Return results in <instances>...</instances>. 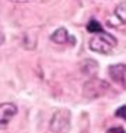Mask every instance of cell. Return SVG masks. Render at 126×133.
<instances>
[{
  "instance_id": "8992f818",
  "label": "cell",
  "mask_w": 126,
  "mask_h": 133,
  "mask_svg": "<svg viewBox=\"0 0 126 133\" xmlns=\"http://www.w3.org/2000/svg\"><path fill=\"white\" fill-rule=\"evenodd\" d=\"M51 41L56 44H66L69 43V39L71 38V35H69V32L66 31V28H59V29H56L53 34H51Z\"/></svg>"
},
{
  "instance_id": "4fadbf2b",
  "label": "cell",
  "mask_w": 126,
  "mask_h": 133,
  "mask_svg": "<svg viewBox=\"0 0 126 133\" xmlns=\"http://www.w3.org/2000/svg\"><path fill=\"white\" fill-rule=\"evenodd\" d=\"M10 2H15V3H27V2H31V0H10Z\"/></svg>"
},
{
  "instance_id": "7c38bea8",
  "label": "cell",
  "mask_w": 126,
  "mask_h": 133,
  "mask_svg": "<svg viewBox=\"0 0 126 133\" xmlns=\"http://www.w3.org/2000/svg\"><path fill=\"white\" fill-rule=\"evenodd\" d=\"M4 43V34H3V29L0 28V45Z\"/></svg>"
},
{
  "instance_id": "277c9868",
  "label": "cell",
  "mask_w": 126,
  "mask_h": 133,
  "mask_svg": "<svg viewBox=\"0 0 126 133\" xmlns=\"http://www.w3.org/2000/svg\"><path fill=\"white\" fill-rule=\"evenodd\" d=\"M16 113H18V107L13 102L0 104V129H6Z\"/></svg>"
},
{
  "instance_id": "30bf717a",
  "label": "cell",
  "mask_w": 126,
  "mask_h": 133,
  "mask_svg": "<svg viewBox=\"0 0 126 133\" xmlns=\"http://www.w3.org/2000/svg\"><path fill=\"white\" fill-rule=\"evenodd\" d=\"M116 117L126 120V105H122V107H119V108L116 110Z\"/></svg>"
},
{
  "instance_id": "ba28073f",
  "label": "cell",
  "mask_w": 126,
  "mask_h": 133,
  "mask_svg": "<svg viewBox=\"0 0 126 133\" xmlns=\"http://www.w3.org/2000/svg\"><path fill=\"white\" fill-rule=\"evenodd\" d=\"M114 15L119 18L120 22L126 24V2H120V3L116 6V9H114Z\"/></svg>"
},
{
  "instance_id": "5b68a950",
  "label": "cell",
  "mask_w": 126,
  "mask_h": 133,
  "mask_svg": "<svg viewBox=\"0 0 126 133\" xmlns=\"http://www.w3.org/2000/svg\"><path fill=\"white\" fill-rule=\"evenodd\" d=\"M109 75L113 79V82L126 89V64H113L109 67Z\"/></svg>"
},
{
  "instance_id": "6da1fadb",
  "label": "cell",
  "mask_w": 126,
  "mask_h": 133,
  "mask_svg": "<svg viewBox=\"0 0 126 133\" xmlns=\"http://www.w3.org/2000/svg\"><path fill=\"white\" fill-rule=\"evenodd\" d=\"M116 45H117V39L111 34H107V32L95 34L90 39V50L100 53V54H109Z\"/></svg>"
},
{
  "instance_id": "7a4b0ae2",
  "label": "cell",
  "mask_w": 126,
  "mask_h": 133,
  "mask_svg": "<svg viewBox=\"0 0 126 133\" xmlns=\"http://www.w3.org/2000/svg\"><path fill=\"white\" fill-rule=\"evenodd\" d=\"M109 91H110V85L106 81L98 78H91L84 85L82 94L88 99H95V98L104 97L106 94H109Z\"/></svg>"
},
{
  "instance_id": "52a82bcc",
  "label": "cell",
  "mask_w": 126,
  "mask_h": 133,
  "mask_svg": "<svg viewBox=\"0 0 126 133\" xmlns=\"http://www.w3.org/2000/svg\"><path fill=\"white\" fill-rule=\"evenodd\" d=\"M81 70L85 75H88V76H92V75H95L97 70H98V64H97L94 60H85V62L81 64Z\"/></svg>"
},
{
  "instance_id": "9c48e42d",
  "label": "cell",
  "mask_w": 126,
  "mask_h": 133,
  "mask_svg": "<svg viewBox=\"0 0 126 133\" xmlns=\"http://www.w3.org/2000/svg\"><path fill=\"white\" fill-rule=\"evenodd\" d=\"M87 29L90 32H92V34H100V32H104V31H103V26L100 25V22H98V21H95V19H91L90 22H88Z\"/></svg>"
},
{
  "instance_id": "8fae6325",
  "label": "cell",
  "mask_w": 126,
  "mask_h": 133,
  "mask_svg": "<svg viewBox=\"0 0 126 133\" xmlns=\"http://www.w3.org/2000/svg\"><path fill=\"white\" fill-rule=\"evenodd\" d=\"M109 133H125V130L122 127H113V129L109 130Z\"/></svg>"
},
{
  "instance_id": "3957f363",
  "label": "cell",
  "mask_w": 126,
  "mask_h": 133,
  "mask_svg": "<svg viewBox=\"0 0 126 133\" xmlns=\"http://www.w3.org/2000/svg\"><path fill=\"white\" fill-rule=\"evenodd\" d=\"M51 133H69L71 130V111L66 108H60L54 111L50 120Z\"/></svg>"
}]
</instances>
